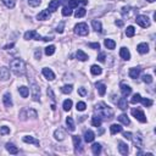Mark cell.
Returning <instances> with one entry per match:
<instances>
[{"label":"cell","mask_w":156,"mask_h":156,"mask_svg":"<svg viewBox=\"0 0 156 156\" xmlns=\"http://www.w3.org/2000/svg\"><path fill=\"white\" fill-rule=\"evenodd\" d=\"M10 133V128L6 126H3V127H0V134H9Z\"/></svg>","instance_id":"obj_50"},{"label":"cell","mask_w":156,"mask_h":156,"mask_svg":"<svg viewBox=\"0 0 156 156\" xmlns=\"http://www.w3.org/2000/svg\"><path fill=\"white\" fill-rule=\"evenodd\" d=\"M34 56H36V59H37V60H39L40 57H42V51L37 49V50H36V53H34Z\"/></svg>","instance_id":"obj_55"},{"label":"cell","mask_w":156,"mask_h":156,"mask_svg":"<svg viewBox=\"0 0 156 156\" xmlns=\"http://www.w3.org/2000/svg\"><path fill=\"white\" fill-rule=\"evenodd\" d=\"M54 53H55V47H54V45H49V47L45 48V55L51 56Z\"/></svg>","instance_id":"obj_43"},{"label":"cell","mask_w":156,"mask_h":156,"mask_svg":"<svg viewBox=\"0 0 156 156\" xmlns=\"http://www.w3.org/2000/svg\"><path fill=\"white\" fill-rule=\"evenodd\" d=\"M12 47H14V44H10V45H6L4 49H9V48H12Z\"/></svg>","instance_id":"obj_59"},{"label":"cell","mask_w":156,"mask_h":156,"mask_svg":"<svg viewBox=\"0 0 156 156\" xmlns=\"http://www.w3.org/2000/svg\"><path fill=\"white\" fill-rule=\"evenodd\" d=\"M143 82L150 84V83L153 82V77L150 76V74H144V76H143Z\"/></svg>","instance_id":"obj_48"},{"label":"cell","mask_w":156,"mask_h":156,"mask_svg":"<svg viewBox=\"0 0 156 156\" xmlns=\"http://www.w3.org/2000/svg\"><path fill=\"white\" fill-rule=\"evenodd\" d=\"M79 4L87 5L88 4V0H68V8L70 9H76Z\"/></svg>","instance_id":"obj_12"},{"label":"cell","mask_w":156,"mask_h":156,"mask_svg":"<svg viewBox=\"0 0 156 156\" xmlns=\"http://www.w3.org/2000/svg\"><path fill=\"white\" fill-rule=\"evenodd\" d=\"M26 112H27V117H31V118H37V117H38L37 111H34L33 109H28V110H26Z\"/></svg>","instance_id":"obj_42"},{"label":"cell","mask_w":156,"mask_h":156,"mask_svg":"<svg viewBox=\"0 0 156 156\" xmlns=\"http://www.w3.org/2000/svg\"><path fill=\"white\" fill-rule=\"evenodd\" d=\"M121 91H122V95L123 96H128L131 93H132V88L128 85V84H126V83H121Z\"/></svg>","instance_id":"obj_17"},{"label":"cell","mask_w":156,"mask_h":156,"mask_svg":"<svg viewBox=\"0 0 156 156\" xmlns=\"http://www.w3.org/2000/svg\"><path fill=\"white\" fill-rule=\"evenodd\" d=\"M78 94H79L80 96H85V95H87L85 88H78Z\"/></svg>","instance_id":"obj_52"},{"label":"cell","mask_w":156,"mask_h":156,"mask_svg":"<svg viewBox=\"0 0 156 156\" xmlns=\"http://www.w3.org/2000/svg\"><path fill=\"white\" fill-rule=\"evenodd\" d=\"M76 56H77V59H78L79 61H87V60L89 59L88 55H87L83 50H78L77 53H76Z\"/></svg>","instance_id":"obj_25"},{"label":"cell","mask_w":156,"mask_h":156,"mask_svg":"<svg viewBox=\"0 0 156 156\" xmlns=\"http://www.w3.org/2000/svg\"><path fill=\"white\" fill-rule=\"evenodd\" d=\"M96 85V88H98V91H99V94L102 96V95H105V93H106V85L104 84V83H96L95 84Z\"/></svg>","instance_id":"obj_29"},{"label":"cell","mask_w":156,"mask_h":156,"mask_svg":"<svg viewBox=\"0 0 156 156\" xmlns=\"http://www.w3.org/2000/svg\"><path fill=\"white\" fill-rule=\"evenodd\" d=\"M0 79L1 80H9L10 79V70L8 67H0Z\"/></svg>","instance_id":"obj_10"},{"label":"cell","mask_w":156,"mask_h":156,"mask_svg":"<svg viewBox=\"0 0 156 156\" xmlns=\"http://www.w3.org/2000/svg\"><path fill=\"white\" fill-rule=\"evenodd\" d=\"M62 15H63V16H71V15H72V9L65 6V8L62 9Z\"/></svg>","instance_id":"obj_47"},{"label":"cell","mask_w":156,"mask_h":156,"mask_svg":"<svg viewBox=\"0 0 156 156\" xmlns=\"http://www.w3.org/2000/svg\"><path fill=\"white\" fill-rule=\"evenodd\" d=\"M94 138H95V134H94V132H91V131H87L84 133V140L87 143H91L94 140Z\"/></svg>","instance_id":"obj_23"},{"label":"cell","mask_w":156,"mask_h":156,"mask_svg":"<svg viewBox=\"0 0 156 156\" xmlns=\"http://www.w3.org/2000/svg\"><path fill=\"white\" fill-rule=\"evenodd\" d=\"M94 111L100 118L104 120H110L113 117V110L110 106H107L105 102H98L94 107Z\"/></svg>","instance_id":"obj_1"},{"label":"cell","mask_w":156,"mask_h":156,"mask_svg":"<svg viewBox=\"0 0 156 156\" xmlns=\"http://www.w3.org/2000/svg\"><path fill=\"white\" fill-rule=\"evenodd\" d=\"M148 1H149V3H154V1H155V0H148Z\"/></svg>","instance_id":"obj_60"},{"label":"cell","mask_w":156,"mask_h":156,"mask_svg":"<svg viewBox=\"0 0 156 156\" xmlns=\"http://www.w3.org/2000/svg\"><path fill=\"white\" fill-rule=\"evenodd\" d=\"M90 72H91V74H94V76H99V74H101L102 70H101V67H100V66L93 65V66L90 67Z\"/></svg>","instance_id":"obj_28"},{"label":"cell","mask_w":156,"mask_h":156,"mask_svg":"<svg viewBox=\"0 0 156 156\" xmlns=\"http://www.w3.org/2000/svg\"><path fill=\"white\" fill-rule=\"evenodd\" d=\"M23 142L25 143H28V144H34V145H37V146H39V140H37L36 138H33V137H31V135H26V137H23Z\"/></svg>","instance_id":"obj_22"},{"label":"cell","mask_w":156,"mask_h":156,"mask_svg":"<svg viewBox=\"0 0 156 156\" xmlns=\"http://www.w3.org/2000/svg\"><path fill=\"white\" fill-rule=\"evenodd\" d=\"M133 139V144H134V146L137 149H142L144 146V138L142 135V133L138 132L137 134H134V137H132Z\"/></svg>","instance_id":"obj_6"},{"label":"cell","mask_w":156,"mask_h":156,"mask_svg":"<svg viewBox=\"0 0 156 156\" xmlns=\"http://www.w3.org/2000/svg\"><path fill=\"white\" fill-rule=\"evenodd\" d=\"M63 26H65V23H63V22H61L60 26H57L56 32H57V33H62V32H63Z\"/></svg>","instance_id":"obj_53"},{"label":"cell","mask_w":156,"mask_h":156,"mask_svg":"<svg viewBox=\"0 0 156 156\" xmlns=\"http://www.w3.org/2000/svg\"><path fill=\"white\" fill-rule=\"evenodd\" d=\"M140 102L143 104L144 106H146V107H150L153 105V100H150V99H148V98H142V100H140Z\"/></svg>","instance_id":"obj_44"},{"label":"cell","mask_w":156,"mask_h":156,"mask_svg":"<svg viewBox=\"0 0 156 156\" xmlns=\"http://www.w3.org/2000/svg\"><path fill=\"white\" fill-rule=\"evenodd\" d=\"M43 76L47 78L48 80H53V79H55V73L51 71L50 68H48V67L43 68Z\"/></svg>","instance_id":"obj_13"},{"label":"cell","mask_w":156,"mask_h":156,"mask_svg":"<svg viewBox=\"0 0 156 156\" xmlns=\"http://www.w3.org/2000/svg\"><path fill=\"white\" fill-rule=\"evenodd\" d=\"M3 102L6 107H12V99H11V94L10 93H5L3 96Z\"/></svg>","instance_id":"obj_15"},{"label":"cell","mask_w":156,"mask_h":156,"mask_svg":"<svg viewBox=\"0 0 156 156\" xmlns=\"http://www.w3.org/2000/svg\"><path fill=\"white\" fill-rule=\"evenodd\" d=\"M40 0H28V4H30V6H32V8H37V6H39L40 5Z\"/></svg>","instance_id":"obj_46"},{"label":"cell","mask_w":156,"mask_h":156,"mask_svg":"<svg viewBox=\"0 0 156 156\" xmlns=\"http://www.w3.org/2000/svg\"><path fill=\"white\" fill-rule=\"evenodd\" d=\"M66 124H67V128L70 129L71 132H73L74 129H76V126H74V122H73L72 117H67L66 118Z\"/></svg>","instance_id":"obj_31"},{"label":"cell","mask_w":156,"mask_h":156,"mask_svg":"<svg viewBox=\"0 0 156 156\" xmlns=\"http://www.w3.org/2000/svg\"><path fill=\"white\" fill-rule=\"evenodd\" d=\"M132 115L134 116L139 122H142V123H145L146 122V117H145V115H144V112L142 111L140 109H132Z\"/></svg>","instance_id":"obj_7"},{"label":"cell","mask_w":156,"mask_h":156,"mask_svg":"<svg viewBox=\"0 0 156 156\" xmlns=\"http://www.w3.org/2000/svg\"><path fill=\"white\" fill-rule=\"evenodd\" d=\"M104 44H105V47H106L107 49H110V50H113L115 47H116V43H115L112 39H105Z\"/></svg>","instance_id":"obj_32"},{"label":"cell","mask_w":156,"mask_h":156,"mask_svg":"<svg viewBox=\"0 0 156 156\" xmlns=\"http://www.w3.org/2000/svg\"><path fill=\"white\" fill-rule=\"evenodd\" d=\"M123 137L126 138V139H132V133L131 132H124L123 133Z\"/></svg>","instance_id":"obj_57"},{"label":"cell","mask_w":156,"mask_h":156,"mask_svg":"<svg viewBox=\"0 0 156 156\" xmlns=\"http://www.w3.org/2000/svg\"><path fill=\"white\" fill-rule=\"evenodd\" d=\"M91 25H93V28H94V31H95V32H98V33H101V32H102L101 22H99V21L94 20L93 22H91Z\"/></svg>","instance_id":"obj_30"},{"label":"cell","mask_w":156,"mask_h":156,"mask_svg":"<svg viewBox=\"0 0 156 156\" xmlns=\"http://www.w3.org/2000/svg\"><path fill=\"white\" fill-rule=\"evenodd\" d=\"M6 150H8L10 154H12V155L19 154V149H17L12 143H8V144H6Z\"/></svg>","instance_id":"obj_24"},{"label":"cell","mask_w":156,"mask_h":156,"mask_svg":"<svg viewBox=\"0 0 156 156\" xmlns=\"http://www.w3.org/2000/svg\"><path fill=\"white\" fill-rule=\"evenodd\" d=\"M85 107H87L85 102H83V101H79V102H77V110H78V111H84Z\"/></svg>","instance_id":"obj_49"},{"label":"cell","mask_w":156,"mask_h":156,"mask_svg":"<svg viewBox=\"0 0 156 156\" xmlns=\"http://www.w3.org/2000/svg\"><path fill=\"white\" fill-rule=\"evenodd\" d=\"M118 151H120V154L121 155H123V156H126L127 154H128V145H127L126 143H123V142H118Z\"/></svg>","instance_id":"obj_14"},{"label":"cell","mask_w":156,"mask_h":156,"mask_svg":"<svg viewBox=\"0 0 156 156\" xmlns=\"http://www.w3.org/2000/svg\"><path fill=\"white\" fill-rule=\"evenodd\" d=\"M117 104H118V107L121 110H127V107H128V102H127V99L124 96L121 98V99L117 101Z\"/></svg>","instance_id":"obj_26"},{"label":"cell","mask_w":156,"mask_h":156,"mask_svg":"<svg viewBox=\"0 0 156 156\" xmlns=\"http://www.w3.org/2000/svg\"><path fill=\"white\" fill-rule=\"evenodd\" d=\"M54 137H55V139H56V140L61 142V140L65 139V132H63L61 128L56 129V131H55V133H54Z\"/></svg>","instance_id":"obj_21"},{"label":"cell","mask_w":156,"mask_h":156,"mask_svg":"<svg viewBox=\"0 0 156 156\" xmlns=\"http://www.w3.org/2000/svg\"><path fill=\"white\" fill-rule=\"evenodd\" d=\"M1 1H3V4L5 5V6L9 8V9L15 8V4H16V0H1Z\"/></svg>","instance_id":"obj_37"},{"label":"cell","mask_w":156,"mask_h":156,"mask_svg":"<svg viewBox=\"0 0 156 156\" xmlns=\"http://www.w3.org/2000/svg\"><path fill=\"white\" fill-rule=\"evenodd\" d=\"M31 91H32L33 100L34 101H39L40 100V88L33 79H31Z\"/></svg>","instance_id":"obj_3"},{"label":"cell","mask_w":156,"mask_h":156,"mask_svg":"<svg viewBox=\"0 0 156 156\" xmlns=\"http://www.w3.org/2000/svg\"><path fill=\"white\" fill-rule=\"evenodd\" d=\"M72 100H70V99H67V100H65L63 101V110L65 111H70L71 110V107H72Z\"/></svg>","instance_id":"obj_40"},{"label":"cell","mask_w":156,"mask_h":156,"mask_svg":"<svg viewBox=\"0 0 156 156\" xmlns=\"http://www.w3.org/2000/svg\"><path fill=\"white\" fill-rule=\"evenodd\" d=\"M74 32H76L78 36H87V34H88V32H89L88 25L84 23V22L76 25V27H74Z\"/></svg>","instance_id":"obj_4"},{"label":"cell","mask_w":156,"mask_h":156,"mask_svg":"<svg viewBox=\"0 0 156 156\" xmlns=\"http://www.w3.org/2000/svg\"><path fill=\"white\" fill-rule=\"evenodd\" d=\"M135 22L138 25H139L140 27L143 28H146L150 26V19L148 16H144V15H139V16H137L135 17Z\"/></svg>","instance_id":"obj_5"},{"label":"cell","mask_w":156,"mask_h":156,"mask_svg":"<svg viewBox=\"0 0 156 156\" xmlns=\"http://www.w3.org/2000/svg\"><path fill=\"white\" fill-rule=\"evenodd\" d=\"M120 56L122 57L123 60L128 61V60L131 59V53H129V50L127 49V48H121V50H120Z\"/></svg>","instance_id":"obj_18"},{"label":"cell","mask_w":156,"mask_h":156,"mask_svg":"<svg viewBox=\"0 0 156 156\" xmlns=\"http://www.w3.org/2000/svg\"><path fill=\"white\" fill-rule=\"evenodd\" d=\"M134 34H135V28L134 27H133V26H128V27H127V30H126V36L127 37H133V36H134Z\"/></svg>","instance_id":"obj_36"},{"label":"cell","mask_w":156,"mask_h":156,"mask_svg":"<svg viewBox=\"0 0 156 156\" xmlns=\"http://www.w3.org/2000/svg\"><path fill=\"white\" fill-rule=\"evenodd\" d=\"M48 95L50 96V99H51V100L55 101V95H54V93H53V89H51V88H48Z\"/></svg>","instance_id":"obj_51"},{"label":"cell","mask_w":156,"mask_h":156,"mask_svg":"<svg viewBox=\"0 0 156 156\" xmlns=\"http://www.w3.org/2000/svg\"><path fill=\"white\" fill-rule=\"evenodd\" d=\"M98 60H99L100 62H105V54L101 53L99 56H98Z\"/></svg>","instance_id":"obj_56"},{"label":"cell","mask_w":156,"mask_h":156,"mask_svg":"<svg viewBox=\"0 0 156 156\" xmlns=\"http://www.w3.org/2000/svg\"><path fill=\"white\" fill-rule=\"evenodd\" d=\"M142 72V68L140 67H132L131 70H129V77L133 78V79H135L139 77V74Z\"/></svg>","instance_id":"obj_16"},{"label":"cell","mask_w":156,"mask_h":156,"mask_svg":"<svg viewBox=\"0 0 156 156\" xmlns=\"http://www.w3.org/2000/svg\"><path fill=\"white\" fill-rule=\"evenodd\" d=\"M49 19H50V11L49 10H42L37 15V20L38 21H47Z\"/></svg>","instance_id":"obj_11"},{"label":"cell","mask_w":156,"mask_h":156,"mask_svg":"<svg viewBox=\"0 0 156 156\" xmlns=\"http://www.w3.org/2000/svg\"><path fill=\"white\" fill-rule=\"evenodd\" d=\"M73 139V145H74V153L78 154L82 151V143H80V138L78 135H73L72 137Z\"/></svg>","instance_id":"obj_9"},{"label":"cell","mask_w":156,"mask_h":156,"mask_svg":"<svg viewBox=\"0 0 156 156\" xmlns=\"http://www.w3.org/2000/svg\"><path fill=\"white\" fill-rule=\"evenodd\" d=\"M89 48H91V49H100V44L99 43H90Z\"/></svg>","instance_id":"obj_54"},{"label":"cell","mask_w":156,"mask_h":156,"mask_svg":"<svg viewBox=\"0 0 156 156\" xmlns=\"http://www.w3.org/2000/svg\"><path fill=\"white\" fill-rule=\"evenodd\" d=\"M91 124H93L94 127H100L101 126V118L99 116L91 117Z\"/></svg>","instance_id":"obj_38"},{"label":"cell","mask_w":156,"mask_h":156,"mask_svg":"<svg viewBox=\"0 0 156 156\" xmlns=\"http://www.w3.org/2000/svg\"><path fill=\"white\" fill-rule=\"evenodd\" d=\"M118 118V121L121 123H123V124H126V126H128L129 123H131V121H129V118L127 117V115H124V113H122V115H120V116L117 117Z\"/></svg>","instance_id":"obj_33"},{"label":"cell","mask_w":156,"mask_h":156,"mask_svg":"<svg viewBox=\"0 0 156 156\" xmlns=\"http://www.w3.org/2000/svg\"><path fill=\"white\" fill-rule=\"evenodd\" d=\"M85 14H87L85 9H84V8H79V9L76 11V12H74V16H76L77 19H80V17H83Z\"/></svg>","instance_id":"obj_39"},{"label":"cell","mask_w":156,"mask_h":156,"mask_svg":"<svg viewBox=\"0 0 156 156\" xmlns=\"http://www.w3.org/2000/svg\"><path fill=\"white\" fill-rule=\"evenodd\" d=\"M116 25H118V26H122V25H123V22H122V21H116Z\"/></svg>","instance_id":"obj_58"},{"label":"cell","mask_w":156,"mask_h":156,"mask_svg":"<svg viewBox=\"0 0 156 156\" xmlns=\"http://www.w3.org/2000/svg\"><path fill=\"white\" fill-rule=\"evenodd\" d=\"M140 100H142L140 94H134V95H133V98H132L131 102L132 104H137V102H140Z\"/></svg>","instance_id":"obj_45"},{"label":"cell","mask_w":156,"mask_h":156,"mask_svg":"<svg viewBox=\"0 0 156 156\" xmlns=\"http://www.w3.org/2000/svg\"><path fill=\"white\" fill-rule=\"evenodd\" d=\"M72 89H73V87L71 85V84H67V85H63L62 88H61V91L63 94H70L71 91H72Z\"/></svg>","instance_id":"obj_41"},{"label":"cell","mask_w":156,"mask_h":156,"mask_svg":"<svg viewBox=\"0 0 156 156\" xmlns=\"http://www.w3.org/2000/svg\"><path fill=\"white\" fill-rule=\"evenodd\" d=\"M137 50H138V53L139 54H146L149 51V45L146 43H140L137 47Z\"/></svg>","instance_id":"obj_20"},{"label":"cell","mask_w":156,"mask_h":156,"mask_svg":"<svg viewBox=\"0 0 156 156\" xmlns=\"http://www.w3.org/2000/svg\"><path fill=\"white\" fill-rule=\"evenodd\" d=\"M60 5V0H51V1L49 3V6H48V10L50 11V12H54V11L57 10V8H59Z\"/></svg>","instance_id":"obj_19"},{"label":"cell","mask_w":156,"mask_h":156,"mask_svg":"<svg viewBox=\"0 0 156 156\" xmlns=\"http://www.w3.org/2000/svg\"><path fill=\"white\" fill-rule=\"evenodd\" d=\"M91 151H93L94 155H99L101 153V145L100 144H98V143L93 144V146H91Z\"/></svg>","instance_id":"obj_35"},{"label":"cell","mask_w":156,"mask_h":156,"mask_svg":"<svg viewBox=\"0 0 156 156\" xmlns=\"http://www.w3.org/2000/svg\"><path fill=\"white\" fill-rule=\"evenodd\" d=\"M110 132H111V134H117V133L122 132V127L120 124H111L110 126Z\"/></svg>","instance_id":"obj_27"},{"label":"cell","mask_w":156,"mask_h":156,"mask_svg":"<svg viewBox=\"0 0 156 156\" xmlns=\"http://www.w3.org/2000/svg\"><path fill=\"white\" fill-rule=\"evenodd\" d=\"M10 68L17 74V76L25 74V72H26V65L21 59H14L10 62Z\"/></svg>","instance_id":"obj_2"},{"label":"cell","mask_w":156,"mask_h":156,"mask_svg":"<svg viewBox=\"0 0 156 156\" xmlns=\"http://www.w3.org/2000/svg\"><path fill=\"white\" fill-rule=\"evenodd\" d=\"M19 91H20V94H21L22 98H27L28 94H30V89H28L27 87H25V85L20 87V88H19Z\"/></svg>","instance_id":"obj_34"},{"label":"cell","mask_w":156,"mask_h":156,"mask_svg":"<svg viewBox=\"0 0 156 156\" xmlns=\"http://www.w3.org/2000/svg\"><path fill=\"white\" fill-rule=\"evenodd\" d=\"M25 39L30 40V39H36V40H43V37L39 36L36 31H28L25 33Z\"/></svg>","instance_id":"obj_8"}]
</instances>
